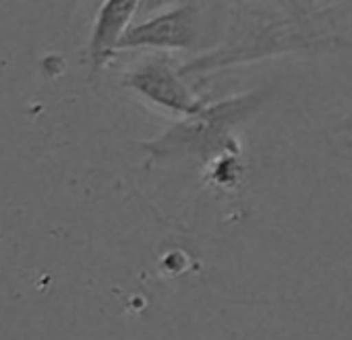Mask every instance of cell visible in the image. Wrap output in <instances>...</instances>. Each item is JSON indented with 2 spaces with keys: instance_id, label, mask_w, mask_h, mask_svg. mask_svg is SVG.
<instances>
[{
  "instance_id": "6da1fadb",
  "label": "cell",
  "mask_w": 352,
  "mask_h": 340,
  "mask_svg": "<svg viewBox=\"0 0 352 340\" xmlns=\"http://www.w3.org/2000/svg\"><path fill=\"white\" fill-rule=\"evenodd\" d=\"M195 7L185 5L174 11L162 13L153 19H147L139 25H133L120 38L116 50L126 48H157V50H176L189 48L195 42L197 17Z\"/></svg>"
},
{
  "instance_id": "7a4b0ae2",
  "label": "cell",
  "mask_w": 352,
  "mask_h": 340,
  "mask_svg": "<svg viewBox=\"0 0 352 340\" xmlns=\"http://www.w3.org/2000/svg\"><path fill=\"white\" fill-rule=\"evenodd\" d=\"M124 85L137 89L151 102L166 106L170 110L183 114H197L201 112V104L193 98V94L185 87L164 61H147L137 69H131L124 77Z\"/></svg>"
},
{
  "instance_id": "3957f363",
  "label": "cell",
  "mask_w": 352,
  "mask_h": 340,
  "mask_svg": "<svg viewBox=\"0 0 352 340\" xmlns=\"http://www.w3.org/2000/svg\"><path fill=\"white\" fill-rule=\"evenodd\" d=\"M137 11V3H104L100 15L96 19L91 42H89V59L94 61V69L106 65V61L116 52V46L124 32L129 30L131 17Z\"/></svg>"
}]
</instances>
